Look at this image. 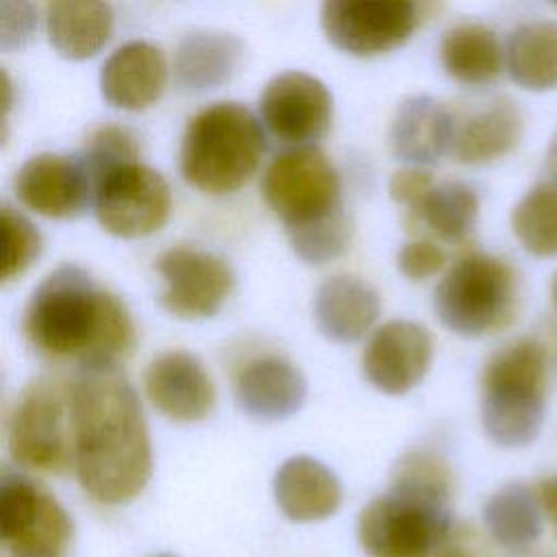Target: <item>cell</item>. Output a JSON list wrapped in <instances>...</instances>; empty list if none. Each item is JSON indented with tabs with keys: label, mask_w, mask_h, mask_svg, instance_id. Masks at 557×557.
<instances>
[{
	"label": "cell",
	"mask_w": 557,
	"mask_h": 557,
	"mask_svg": "<svg viewBox=\"0 0 557 557\" xmlns=\"http://www.w3.org/2000/svg\"><path fill=\"white\" fill-rule=\"evenodd\" d=\"M546 352L535 339H516L492 352L481 372V424L503 448L531 444L546 411Z\"/></svg>",
	"instance_id": "4"
},
{
	"label": "cell",
	"mask_w": 557,
	"mask_h": 557,
	"mask_svg": "<svg viewBox=\"0 0 557 557\" xmlns=\"http://www.w3.org/2000/svg\"><path fill=\"white\" fill-rule=\"evenodd\" d=\"M339 174L326 154L298 146L276 154L261 178V194L285 233L318 224L344 211Z\"/></svg>",
	"instance_id": "7"
},
{
	"label": "cell",
	"mask_w": 557,
	"mask_h": 557,
	"mask_svg": "<svg viewBox=\"0 0 557 557\" xmlns=\"http://www.w3.org/2000/svg\"><path fill=\"white\" fill-rule=\"evenodd\" d=\"M537 496H540L544 513L548 516L553 529L557 531V474L546 476L537 483Z\"/></svg>",
	"instance_id": "37"
},
{
	"label": "cell",
	"mask_w": 557,
	"mask_h": 557,
	"mask_svg": "<svg viewBox=\"0 0 557 557\" xmlns=\"http://www.w3.org/2000/svg\"><path fill=\"white\" fill-rule=\"evenodd\" d=\"M137 154H139L137 137L126 126L102 124L87 135L85 152L81 159L96 183V178L102 172L137 161Z\"/></svg>",
	"instance_id": "32"
},
{
	"label": "cell",
	"mask_w": 557,
	"mask_h": 557,
	"mask_svg": "<svg viewBox=\"0 0 557 557\" xmlns=\"http://www.w3.org/2000/svg\"><path fill=\"white\" fill-rule=\"evenodd\" d=\"M505 59L511 81L520 87L533 91L557 87V24L535 20L516 26Z\"/></svg>",
	"instance_id": "27"
},
{
	"label": "cell",
	"mask_w": 557,
	"mask_h": 557,
	"mask_svg": "<svg viewBox=\"0 0 557 557\" xmlns=\"http://www.w3.org/2000/svg\"><path fill=\"white\" fill-rule=\"evenodd\" d=\"M259 111L274 137L305 146L326 133L333 117V98L320 78L287 70L265 83Z\"/></svg>",
	"instance_id": "13"
},
{
	"label": "cell",
	"mask_w": 557,
	"mask_h": 557,
	"mask_svg": "<svg viewBox=\"0 0 557 557\" xmlns=\"http://www.w3.org/2000/svg\"><path fill=\"white\" fill-rule=\"evenodd\" d=\"M94 209L107 233L124 239L144 237L165 224L172 209L170 185L157 170L131 161L96 178Z\"/></svg>",
	"instance_id": "10"
},
{
	"label": "cell",
	"mask_w": 557,
	"mask_h": 557,
	"mask_svg": "<svg viewBox=\"0 0 557 557\" xmlns=\"http://www.w3.org/2000/svg\"><path fill=\"white\" fill-rule=\"evenodd\" d=\"M148 400L174 422H198L213 407V383L202 361L187 350L154 357L144 374Z\"/></svg>",
	"instance_id": "16"
},
{
	"label": "cell",
	"mask_w": 557,
	"mask_h": 557,
	"mask_svg": "<svg viewBox=\"0 0 557 557\" xmlns=\"http://www.w3.org/2000/svg\"><path fill=\"white\" fill-rule=\"evenodd\" d=\"M287 237H289L292 250L305 263L320 265L339 257L346 250L350 242V222H348V215L342 211L318 224L292 231L287 233Z\"/></svg>",
	"instance_id": "31"
},
{
	"label": "cell",
	"mask_w": 557,
	"mask_h": 557,
	"mask_svg": "<svg viewBox=\"0 0 557 557\" xmlns=\"http://www.w3.org/2000/svg\"><path fill=\"white\" fill-rule=\"evenodd\" d=\"M511 228L527 252L557 255V183L531 187L511 211Z\"/></svg>",
	"instance_id": "29"
},
{
	"label": "cell",
	"mask_w": 557,
	"mask_h": 557,
	"mask_svg": "<svg viewBox=\"0 0 557 557\" xmlns=\"http://www.w3.org/2000/svg\"><path fill=\"white\" fill-rule=\"evenodd\" d=\"M2 237H4V255H2V281H11L22 274L41 250V235L33 226L28 218L15 211L9 205H2Z\"/></svg>",
	"instance_id": "33"
},
{
	"label": "cell",
	"mask_w": 557,
	"mask_h": 557,
	"mask_svg": "<svg viewBox=\"0 0 557 557\" xmlns=\"http://www.w3.org/2000/svg\"><path fill=\"white\" fill-rule=\"evenodd\" d=\"M376 289L348 274L326 278L313 296V320L318 331L339 344L361 339L379 318Z\"/></svg>",
	"instance_id": "21"
},
{
	"label": "cell",
	"mask_w": 557,
	"mask_h": 557,
	"mask_svg": "<svg viewBox=\"0 0 557 557\" xmlns=\"http://www.w3.org/2000/svg\"><path fill=\"white\" fill-rule=\"evenodd\" d=\"M398 270L409 281H422L435 272H440L446 263V252L426 239L409 242L398 250L396 257Z\"/></svg>",
	"instance_id": "35"
},
{
	"label": "cell",
	"mask_w": 557,
	"mask_h": 557,
	"mask_svg": "<svg viewBox=\"0 0 557 557\" xmlns=\"http://www.w3.org/2000/svg\"><path fill=\"white\" fill-rule=\"evenodd\" d=\"M422 4L411 0H326L320 26L326 39L355 57H370L400 46L416 30Z\"/></svg>",
	"instance_id": "11"
},
{
	"label": "cell",
	"mask_w": 557,
	"mask_h": 557,
	"mask_svg": "<svg viewBox=\"0 0 557 557\" xmlns=\"http://www.w3.org/2000/svg\"><path fill=\"white\" fill-rule=\"evenodd\" d=\"M163 278L161 307L183 320L213 315L231 294L233 272L215 255L189 246H172L157 257Z\"/></svg>",
	"instance_id": "12"
},
{
	"label": "cell",
	"mask_w": 557,
	"mask_h": 557,
	"mask_svg": "<svg viewBox=\"0 0 557 557\" xmlns=\"http://www.w3.org/2000/svg\"><path fill=\"white\" fill-rule=\"evenodd\" d=\"M242 54L244 44L233 33H187L174 50V81L185 91L220 87L237 72Z\"/></svg>",
	"instance_id": "22"
},
{
	"label": "cell",
	"mask_w": 557,
	"mask_h": 557,
	"mask_svg": "<svg viewBox=\"0 0 557 557\" xmlns=\"http://www.w3.org/2000/svg\"><path fill=\"white\" fill-rule=\"evenodd\" d=\"M455 124L450 111L431 96L405 98L389 124V150L396 159L424 165L435 163L446 148H453Z\"/></svg>",
	"instance_id": "20"
},
{
	"label": "cell",
	"mask_w": 557,
	"mask_h": 557,
	"mask_svg": "<svg viewBox=\"0 0 557 557\" xmlns=\"http://www.w3.org/2000/svg\"><path fill=\"white\" fill-rule=\"evenodd\" d=\"M431 333L411 320H389L374 331L363 355V376L383 394L398 396L416 387L431 368Z\"/></svg>",
	"instance_id": "14"
},
{
	"label": "cell",
	"mask_w": 557,
	"mask_h": 557,
	"mask_svg": "<svg viewBox=\"0 0 557 557\" xmlns=\"http://www.w3.org/2000/svg\"><path fill=\"white\" fill-rule=\"evenodd\" d=\"M274 503L292 522H318L333 516L342 503V485L322 461L296 455L285 459L272 481Z\"/></svg>",
	"instance_id": "19"
},
{
	"label": "cell",
	"mask_w": 557,
	"mask_h": 557,
	"mask_svg": "<svg viewBox=\"0 0 557 557\" xmlns=\"http://www.w3.org/2000/svg\"><path fill=\"white\" fill-rule=\"evenodd\" d=\"M513 305V270L485 252L461 257L437 283L433 296L442 324L463 337H481L507 326Z\"/></svg>",
	"instance_id": "5"
},
{
	"label": "cell",
	"mask_w": 557,
	"mask_h": 557,
	"mask_svg": "<svg viewBox=\"0 0 557 557\" xmlns=\"http://www.w3.org/2000/svg\"><path fill=\"white\" fill-rule=\"evenodd\" d=\"M307 398L302 372L283 357L250 361L235 381L239 409L255 420H283L296 413Z\"/></svg>",
	"instance_id": "18"
},
{
	"label": "cell",
	"mask_w": 557,
	"mask_h": 557,
	"mask_svg": "<svg viewBox=\"0 0 557 557\" xmlns=\"http://www.w3.org/2000/svg\"><path fill=\"white\" fill-rule=\"evenodd\" d=\"M542 503L537 492L513 481L498 487L483 507L487 533L503 548H527L542 533Z\"/></svg>",
	"instance_id": "25"
},
{
	"label": "cell",
	"mask_w": 557,
	"mask_h": 557,
	"mask_svg": "<svg viewBox=\"0 0 557 557\" xmlns=\"http://www.w3.org/2000/svg\"><path fill=\"white\" fill-rule=\"evenodd\" d=\"M440 59L455 81L481 85L498 76L503 50L494 30L476 22H461L444 33L440 41Z\"/></svg>",
	"instance_id": "26"
},
{
	"label": "cell",
	"mask_w": 557,
	"mask_h": 557,
	"mask_svg": "<svg viewBox=\"0 0 557 557\" xmlns=\"http://www.w3.org/2000/svg\"><path fill=\"white\" fill-rule=\"evenodd\" d=\"M168 67L163 52L141 39L115 48L100 67V94L115 107L139 111L150 107L163 91Z\"/></svg>",
	"instance_id": "17"
},
{
	"label": "cell",
	"mask_w": 557,
	"mask_h": 557,
	"mask_svg": "<svg viewBox=\"0 0 557 557\" xmlns=\"http://www.w3.org/2000/svg\"><path fill=\"white\" fill-rule=\"evenodd\" d=\"M433 557H472V555L459 546H446V548L437 550Z\"/></svg>",
	"instance_id": "39"
},
{
	"label": "cell",
	"mask_w": 557,
	"mask_h": 557,
	"mask_svg": "<svg viewBox=\"0 0 557 557\" xmlns=\"http://www.w3.org/2000/svg\"><path fill=\"white\" fill-rule=\"evenodd\" d=\"M553 300H555V307H557V276L553 281Z\"/></svg>",
	"instance_id": "40"
},
{
	"label": "cell",
	"mask_w": 557,
	"mask_h": 557,
	"mask_svg": "<svg viewBox=\"0 0 557 557\" xmlns=\"http://www.w3.org/2000/svg\"><path fill=\"white\" fill-rule=\"evenodd\" d=\"M411 213L440 237L461 239L476 220L479 200L470 185L461 181H446L435 183Z\"/></svg>",
	"instance_id": "28"
},
{
	"label": "cell",
	"mask_w": 557,
	"mask_h": 557,
	"mask_svg": "<svg viewBox=\"0 0 557 557\" xmlns=\"http://www.w3.org/2000/svg\"><path fill=\"white\" fill-rule=\"evenodd\" d=\"M22 333L37 352L76 357L83 368H117L135 344L126 305L70 263L54 268L33 289Z\"/></svg>",
	"instance_id": "2"
},
{
	"label": "cell",
	"mask_w": 557,
	"mask_h": 557,
	"mask_svg": "<svg viewBox=\"0 0 557 557\" xmlns=\"http://www.w3.org/2000/svg\"><path fill=\"white\" fill-rule=\"evenodd\" d=\"M392 490L450 500V470L444 459L433 453L409 450L400 455L392 468Z\"/></svg>",
	"instance_id": "30"
},
{
	"label": "cell",
	"mask_w": 557,
	"mask_h": 557,
	"mask_svg": "<svg viewBox=\"0 0 557 557\" xmlns=\"http://www.w3.org/2000/svg\"><path fill=\"white\" fill-rule=\"evenodd\" d=\"M448 503L389 487L361 509L357 540L368 557H433L450 533Z\"/></svg>",
	"instance_id": "6"
},
{
	"label": "cell",
	"mask_w": 557,
	"mask_h": 557,
	"mask_svg": "<svg viewBox=\"0 0 557 557\" xmlns=\"http://www.w3.org/2000/svg\"><path fill=\"white\" fill-rule=\"evenodd\" d=\"M113 28L107 2L57 0L46 4V30L52 48L65 59L94 57Z\"/></svg>",
	"instance_id": "23"
},
{
	"label": "cell",
	"mask_w": 557,
	"mask_h": 557,
	"mask_svg": "<svg viewBox=\"0 0 557 557\" xmlns=\"http://www.w3.org/2000/svg\"><path fill=\"white\" fill-rule=\"evenodd\" d=\"M0 537L13 557H61L72 540V520L46 487L28 476L4 472Z\"/></svg>",
	"instance_id": "9"
},
{
	"label": "cell",
	"mask_w": 557,
	"mask_h": 557,
	"mask_svg": "<svg viewBox=\"0 0 557 557\" xmlns=\"http://www.w3.org/2000/svg\"><path fill=\"white\" fill-rule=\"evenodd\" d=\"M146 557H176L172 553H154V555H146Z\"/></svg>",
	"instance_id": "41"
},
{
	"label": "cell",
	"mask_w": 557,
	"mask_h": 557,
	"mask_svg": "<svg viewBox=\"0 0 557 557\" xmlns=\"http://www.w3.org/2000/svg\"><path fill=\"white\" fill-rule=\"evenodd\" d=\"M35 7L28 2H0V48L17 50L26 46L35 33Z\"/></svg>",
	"instance_id": "34"
},
{
	"label": "cell",
	"mask_w": 557,
	"mask_h": 557,
	"mask_svg": "<svg viewBox=\"0 0 557 557\" xmlns=\"http://www.w3.org/2000/svg\"><path fill=\"white\" fill-rule=\"evenodd\" d=\"M265 137L259 120L239 102H213L198 111L181 139V174L205 194H231L259 168Z\"/></svg>",
	"instance_id": "3"
},
{
	"label": "cell",
	"mask_w": 557,
	"mask_h": 557,
	"mask_svg": "<svg viewBox=\"0 0 557 557\" xmlns=\"http://www.w3.org/2000/svg\"><path fill=\"white\" fill-rule=\"evenodd\" d=\"M546 165H548V172L553 174V183H557V131L553 135V141L548 146V159H546Z\"/></svg>",
	"instance_id": "38"
},
{
	"label": "cell",
	"mask_w": 557,
	"mask_h": 557,
	"mask_svg": "<svg viewBox=\"0 0 557 557\" xmlns=\"http://www.w3.org/2000/svg\"><path fill=\"white\" fill-rule=\"evenodd\" d=\"M7 446L20 466L61 474L74 463L70 429V389L41 376L24 387L7 426Z\"/></svg>",
	"instance_id": "8"
},
{
	"label": "cell",
	"mask_w": 557,
	"mask_h": 557,
	"mask_svg": "<svg viewBox=\"0 0 557 557\" xmlns=\"http://www.w3.org/2000/svg\"><path fill=\"white\" fill-rule=\"evenodd\" d=\"M522 113L509 98H496L455 131L453 154L461 163H487L518 146Z\"/></svg>",
	"instance_id": "24"
},
{
	"label": "cell",
	"mask_w": 557,
	"mask_h": 557,
	"mask_svg": "<svg viewBox=\"0 0 557 557\" xmlns=\"http://www.w3.org/2000/svg\"><path fill=\"white\" fill-rule=\"evenodd\" d=\"M72 459L83 490L102 505L133 500L152 453L139 400L117 368H83L70 389Z\"/></svg>",
	"instance_id": "1"
},
{
	"label": "cell",
	"mask_w": 557,
	"mask_h": 557,
	"mask_svg": "<svg viewBox=\"0 0 557 557\" xmlns=\"http://www.w3.org/2000/svg\"><path fill=\"white\" fill-rule=\"evenodd\" d=\"M435 183L429 172H424L420 168H403L392 174V178L387 183V191H389L392 200L413 209L429 194V189Z\"/></svg>",
	"instance_id": "36"
},
{
	"label": "cell",
	"mask_w": 557,
	"mask_h": 557,
	"mask_svg": "<svg viewBox=\"0 0 557 557\" xmlns=\"http://www.w3.org/2000/svg\"><path fill=\"white\" fill-rule=\"evenodd\" d=\"M17 198L46 218L76 215L94 198V178L83 159L39 152L28 157L13 181Z\"/></svg>",
	"instance_id": "15"
}]
</instances>
